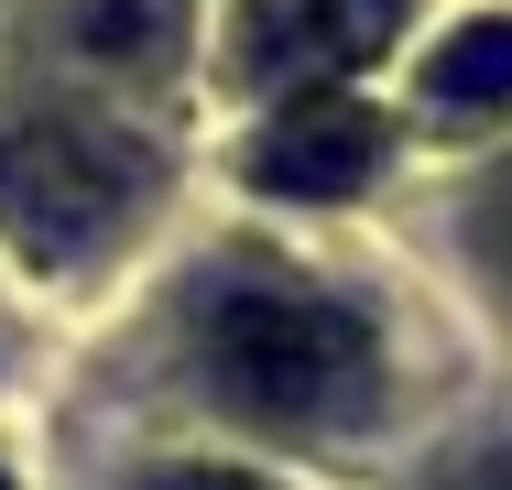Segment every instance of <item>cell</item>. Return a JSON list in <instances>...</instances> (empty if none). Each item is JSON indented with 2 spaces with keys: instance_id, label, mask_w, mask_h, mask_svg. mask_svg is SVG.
<instances>
[{
  "instance_id": "obj_7",
  "label": "cell",
  "mask_w": 512,
  "mask_h": 490,
  "mask_svg": "<svg viewBox=\"0 0 512 490\" xmlns=\"http://www.w3.org/2000/svg\"><path fill=\"white\" fill-rule=\"evenodd\" d=\"M469 240H480V262H491V273H512V164L469 196Z\"/></svg>"
},
{
  "instance_id": "obj_10",
  "label": "cell",
  "mask_w": 512,
  "mask_h": 490,
  "mask_svg": "<svg viewBox=\"0 0 512 490\" xmlns=\"http://www.w3.org/2000/svg\"><path fill=\"white\" fill-rule=\"evenodd\" d=\"M0 490H11V480H0Z\"/></svg>"
},
{
  "instance_id": "obj_8",
  "label": "cell",
  "mask_w": 512,
  "mask_h": 490,
  "mask_svg": "<svg viewBox=\"0 0 512 490\" xmlns=\"http://www.w3.org/2000/svg\"><path fill=\"white\" fill-rule=\"evenodd\" d=\"M142 490H273V480H251V469H164V480H142Z\"/></svg>"
},
{
  "instance_id": "obj_9",
  "label": "cell",
  "mask_w": 512,
  "mask_h": 490,
  "mask_svg": "<svg viewBox=\"0 0 512 490\" xmlns=\"http://www.w3.org/2000/svg\"><path fill=\"white\" fill-rule=\"evenodd\" d=\"M491 490H512V469H502V480H491Z\"/></svg>"
},
{
  "instance_id": "obj_1",
  "label": "cell",
  "mask_w": 512,
  "mask_h": 490,
  "mask_svg": "<svg viewBox=\"0 0 512 490\" xmlns=\"http://www.w3.org/2000/svg\"><path fill=\"white\" fill-rule=\"evenodd\" d=\"M197 371L262 436H360L382 414V338L295 273H218L197 294Z\"/></svg>"
},
{
  "instance_id": "obj_3",
  "label": "cell",
  "mask_w": 512,
  "mask_h": 490,
  "mask_svg": "<svg viewBox=\"0 0 512 490\" xmlns=\"http://www.w3.org/2000/svg\"><path fill=\"white\" fill-rule=\"evenodd\" d=\"M404 33V0H240V77L273 98H316L360 77Z\"/></svg>"
},
{
  "instance_id": "obj_2",
  "label": "cell",
  "mask_w": 512,
  "mask_h": 490,
  "mask_svg": "<svg viewBox=\"0 0 512 490\" xmlns=\"http://www.w3.org/2000/svg\"><path fill=\"white\" fill-rule=\"evenodd\" d=\"M142 196H153V164L109 120L44 109V120L0 131V229L33 262H88V251H109L142 218Z\"/></svg>"
},
{
  "instance_id": "obj_4",
  "label": "cell",
  "mask_w": 512,
  "mask_h": 490,
  "mask_svg": "<svg viewBox=\"0 0 512 490\" xmlns=\"http://www.w3.org/2000/svg\"><path fill=\"white\" fill-rule=\"evenodd\" d=\"M251 175H262L273 196H360L371 175H382V120H371L349 88L284 98L273 131L251 142Z\"/></svg>"
},
{
  "instance_id": "obj_6",
  "label": "cell",
  "mask_w": 512,
  "mask_h": 490,
  "mask_svg": "<svg viewBox=\"0 0 512 490\" xmlns=\"http://www.w3.org/2000/svg\"><path fill=\"white\" fill-rule=\"evenodd\" d=\"M66 33H77V55H88V66L142 77V66H164V55H175L186 0H66Z\"/></svg>"
},
{
  "instance_id": "obj_5",
  "label": "cell",
  "mask_w": 512,
  "mask_h": 490,
  "mask_svg": "<svg viewBox=\"0 0 512 490\" xmlns=\"http://www.w3.org/2000/svg\"><path fill=\"white\" fill-rule=\"evenodd\" d=\"M512 109V22H458L436 55H425V120H491Z\"/></svg>"
}]
</instances>
